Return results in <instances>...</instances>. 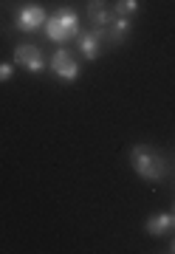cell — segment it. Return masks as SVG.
<instances>
[{
  "mask_svg": "<svg viewBox=\"0 0 175 254\" xmlns=\"http://www.w3.org/2000/svg\"><path fill=\"white\" fill-rule=\"evenodd\" d=\"M48 40H54V43H68V40H76V37L82 34L79 31V14H76L71 6H59L48 14L46 26H43Z\"/></svg>",
  "mask_w": 175,
  "mask_h": 254,
  "instance_id": "cell-1",
  "label": "cell"
},
{
  "mask_svg": "<svg viewBox=\"0 0 175 254\" xmlns=\"http://www.w3.org/2000/svg\"><path fill=\"white\" fill-rule=\"evenodd\" d=\"M130 164H133V170H136L144 181H161L167 175V158L158 150H153V147L147 144H136L133 150H130Z\"/></svg>",
  "mask_w": 175,
  "mask_h": 254,
  "instance_id": "cell-2",
  "label": "cell"
},
{
  "mask_svg": "<svg viewBox=\"0 0 175 254\" xmlns=\"http://www.w3.org/2000/svg\"><path fill=\"white\" fill-rule=\"evenodd\" d=\"M46 20H48V11L43 9V6L26 3V6H20L17 14H14V26H17L20 31H26V34H34V31H40V28L46 26Z\"/></svg>",
  "mask_w": 175,
  "mask_h": 254,
  "instance_id": "cell-3",
  "label": "cell"
},
{
  "mask_svg": "<svg viewBox=\"0 0 175 254\" xmlns=\"http://www.w3.org/2000/svg\"><path fill=\"white\" fill-rule=\"evenodd\" d=\"M14 65L26 68L28 73H43L46 57H43V51H40L34 43H20V46L14 48Z\"/></svg>",
  "mask_w": 175,
  "mask_h": 254,
  "instance_id": "cell-4",
  "label": "cell"
},
{
  "mask_svg": "<svg viewBox=\"0 0 175 254\" xmlns=\"http://www.w3.org/2000/svg\"><path fill=\"white\" fill-rule=\"evenodd\" d=\"M51 71H54L57 79L74 82L79 76V63H76V57L68 48H57L54 57H51Z\"/></svg>",
  "mask_w": 175,
  "mask_h": 254,
  "instance_id": "cell-5",
  "label": "cell"
},
{
  "mask_svg": "<svg viewBox=\"0 0 175 254\" xmlns=\"http://www.w3.org/2000/svg\"><path fill=\"white\" fill-rule=\"evenodd\" d=\"M85 14H88V23L93 26V31H99L102 40H105V28L113 23L116 11H111V6H108L105 0H88V6H85Z\"/></svg>",
  "mask_w": 175,
  "mask_h": 254,
  "instance_id": "cell-6",
  "label": "cell"
},
{
  "mask_svg": "<svg viewBox=\"0 0 175 254\" xmlns=\"http://www.w3.org/2000/svg\"><path fill=\"white\" fill-rule=\"evenodd\" d=\"M130 28H133V20H130V17H119V14H116L113 23L105 28V43H108V46H121V43L127 40Z\"/></svg>",
  "mask_w": 175,
  "mask_h": 254,
  "instance_id": "cell-7",
  "label": "cell"
},
{
  "mask_svg": "<svg viewBox=\"0 0 175 254\" xmlns=\"http://www.w3.org/2000/svg\"><path fill=\"white\" fill-rule=\"evenodd\" d=\"M76 46H79V54L85 57V60H96V57L102 54V46H105V40H102L99 31H88V34H79L76 37Z\"/></svg>",
  "mask_w": 175,
  "mask_h": 254,
  "instance_id": "cell-8",
  "label": "cell"
},
{
  "mask_svg": "<svg viewBox=\"0 0 175 254\" xmlns=\"http://www.w3.org/2000/svg\"><path fill=\"white\" fill-rule=\"evenodd\" d=\"M144 229H147V235H153V237H161V235H167V232H173L175 229V212L150 215L147 223H144Z\"/></svg>",
  "mask_w": 175,
  "mask_h": 254,
  "instance_id": "cell-9",
  "label": "cell"
},
{
  "mask_svg": "<svg viewBox=\"0 0 175 254\" xmlns=\"http://www.w3.org/2000/svg\"><path fill=\"white\" fill-rule=\"evenodd\" d=\"M113 11H116L119 17H133L138 11V0H116V3H113Z\"/></svg>",
  "mask_w": 175,
  "mask_h": 254,
  "instance_id": "cell-10",
  "label": "cell"
},
{
  "mask_svg": "<svg viewBox=\"0 0 175 254\" xmlns=\"http://www.w3.org/2000/svg\"><path fill=\"white\" fill-rule=\"evenodd\" d=\"M14 76V65L11 63H0V82H9Z\"/></svg>",
  "mask_w": 175,
  "mask_h": 254,
  "instance_id": "cell-11",
  "label": "cell"
},
{
  "mask_svg": "<svg viewBox=\"0 0 175 254\" xmlns=\"http://www.w3.org/2000/svg\"><path fill=\"white\" fill-rule=\"evenodd\" d=\"M170 252H173V254H175V240H173V246H170Z\"/></svg>",
  "mask_w": 175,
  "mask_h": 254,
  "instance_id": "cell-12",
  "label": "cell"
}]
</instances>
